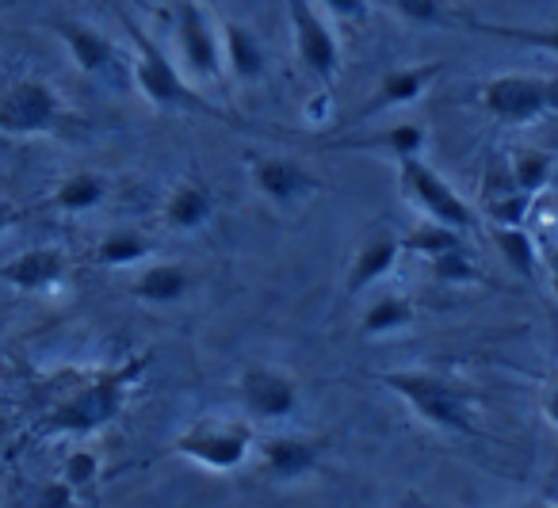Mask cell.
I'll return each instance as SVG.
<instances>
[{"instance_id": "ba28073f", "label": "cell", "mask_w": 558, "mask_h": 508, "mask_svg": "<svg viewBox=\"0 0 558 508\" xmlns=\"http://www.w3.org/2000/svg\"><path fill=\"white\" fill-rule=\"evenodd\" d=\"M172 35H177L180 70L192 85L222 77V32L199 0H180L172 9Z\"/></svg>"}, {"instance_id": "ac0fdd59", "label": "cell", "mask_w": 558, "mask_h": 508, "mask_svg": "<svg viewBox=\"0 0 558 508\" xmlns=\"http://www.w3.org/2000/svg\"><path fill=\"white\" fill-rule=\"evenodd\" d=\"M192 271L184 264L172 261H157L146 264L138 276L131 279V299L142 302V306H177L192 294Z\"/></svg>"}, {"instance_id": "7c38bea8", "label": "cell", "mask_w": 558, "mask_h": 508, "mask_svg": "<svg viewBox=\"0 0 558 508\" xmlns=\"http://www.w3.org/2000/svg\"><path fill=\"white\" fill-rule=\"evenodd\" d=\"M444 65L433 62V65H398V70H387L372 96L364 100V108L352 116V123H367V119H379L387 111H398L405 104H417L425 96V88L440 77Z\"/></svg>"}, {"instance_id": "5b68a950", "label": "cell", "mask_w": 558, "mask_h": 508, "mask_svg": "<svg viewBox=\"0 0 558 508\" xmlns=\"http://www.w3.org/2000/svg\"><path fill=\"white\" fill-rule=\"evenodd\" d=\"M256 451V432L241 416H199L177 432L172 455L210 470V474H233Z\"/></svg>"}, {"instance_id": "277c9868", "label": "cell", "mask_w": 558, "mask_h": 508, "mask_svg": "<svg viewBox=\"0 0 558 508\" xmlns=\"http://www.w3.org/2000/svg\"><path fill=\"white\" fill-rule=\"evenodd\" d=\"M77 126L70 104L47 77H20L0 88V134L4 138H65Z\"/></svg>"}, {"instance_id": "8fae6325", "label": "cell", "mask_w": 558, "mask_h": 508, "mask_svg": "<svg viewBox=\"0 0 558 508\" xmlns=\"http://www.w3.org/2000/svg\"><path fill=\"white\" fill-rule=\"evenodd\" d=\"M256 459H260V470L271 482H303L318 470L322 439L295 436V432H268V436H256Z\"/></svg>"}, {"instance_id": "d6986e66", "label": "cell", "mask_w": 558, "mask_h": 508, "mask_svg": "<svg viewBox=\"0 0 558 508\" xmlns=\"http://www.w3.org/2000/svg\"><path fill=\"white\" fill-rule=\"evenodd\" d=\"M222 70L241 85H256L264 81L268 58H264V43L256 39V32H248L238 20H222Z\"/></svg>"}, {"instance_id": "9a60e30c", "label": "cell", "mask_w": 558, "mask_h": 508, "mask_svg": "<svg viewBox=\"0 0 558 508\" xmlns=\"http://www.w3.org/2000/svg\"><path fill=\"white\" fill-rule=\"evenodd\" d=\"M54 35L62 39V47L70 50L73 65H77L85 77H108L119 65L116 43L104 32H96L93 24H81V20H54Z\"/></svg>"}, {"instance_id": "d6a6232c", "label": "cell", "mask_w": 558, "mask_h": 508, "mask_svg": "<svg viewBox=\"0 0 558 508\" xmlns=\"http://www.w3.org/2000/svg\"><path fill=\"white\" fill-rule=\"evenodd\" d=\"M543 416L558 428V367L550 371L547 386H543Z\"/></svg>"}, {"instance_id": "3957f363", "label": "cell", "mask_w": 558, "mask_h": 508, "mask_svg": "<svg viewBox=\"0 0 558 508\" xmlns=\"http://www.w3.org/2000/svg\"><path fill=\"white\" fill-rule=\"evenodd\" d=\"M126 35H131V43H134L131 77H134V85H138V93L146 96L157 111H195V116L226 119L138 24H126Z\"/></svg>"}, {"instance_id": "cb8c5ba5", "label": "cell", "mask_w": 558, "mask_h": 508, "mask_svg": "<svg viewBox=\"0 0 558 508\" xmlns=\"http://www.w3.org/2000/svg\"><path fill=\"white\" fill-rule=\"evenodd\" d=\"M494 245L497 253H501V261L509 264L517 276L524 279H535L539 276V245H535V238L524 230V226H494Z\"/></svg>"}, {"instance_id": "52a82bcc", "label": "cell", "mask_w": 558, "mask_h": 508, "mask_svg": "<svg viewBox=\"0 0 558 508\" xmlns=\"http://www.w3.org/2000/svg\"><path fill=\"white\" fill-rule=\"evenodd\" d=\"M398 184L410 195V203L428 218V222L451 226L459 233L478 230V210L425 161V157H410V161H398Z\"/></svg>"}, {"instance_id": "d590c367", "label": "cell", "mask_w": 558, "mask_h": 508, "mask_svg": "<svg viewBox=\"0 0 558 508\" xmlns=\"http://www.w3.org/2000/svg\"><path fill=\"white\" fill-rule=\"evenodd\" d=\"M527 508H558L555 500H547V505H527Z\"/></svg>"}, {"instance_id": "2e32d148", "label": "cell", "mask_w": 558, "mask_h": 508, "mask_svg": "<svg viewBox=\"0 0 558 508\" xmlns=\"http://www.w3.org/2000/svg\"><path fill=\"white\" fill-rule=\"evenodd\" d=\"M398 261H402V238H395V233H375V238H367L349 264L344 294L360 299V294L372 291L375 283H383V279L398 268Z\"/></svg>"}, {"instance_id": "603a6c76", "label": "cell", "mask_w": 558, "mask_h": 508, "mask_svg": "<svg viewBox=\"0 0 558 508\" xmlns=\"http://www.w3.org/2000/svg\"><path fill=\"white\" fill-rule=\"evenodd\" d=\"M417 322V306H413L410 294H383L367 306L364 322H360V337H390V332H402Z\"/></svg>"}, {"instance_id": "30bf717a", "label": "cell", "mask_w": 558, "mask_h": 508, "mask_svg": "<svg viewBox=\"0 0 558 508\" xmlns=\"http://www.w3.org/2000/svg\"><path fill=\"white\" fill-rule=\"evenodd\" d=\"M288 20L303 70L318 81H333L337 70H341V43H337L329 20L314 9L311 0H288Z\"/></svg>"}, {"instance_id": "83f0119b", "label": "cell", "mask_w": 558, "mask_h": 508, "mask_svg": "<svg viewBox=\"0 0 558 508\" xmlns=\"http://www.w3.org/2000/svg\"><path fill=\"white\" fill-rule=\"evenodd\" d=\"M395 12L421 27H466V16L456 12L448 0H390Z\"/></svg>"}, {"instance_id": "4316f807", "label": "cell", "mask_w": 558, "mask_h": 508, "mask_svg": "<svg viewBox=\"0 0 558 508\" xmlns=\"http://www.w3.org/2000/svg\"><path fill=\"white\" fill-rule=\"evenodd\" d=\"M463 238H466V233L451 230V226H440V222H428V218H425V222L413 226V230L402 238V253L421 256V261H436V256L463 249L466 245Z\"/></svg>"}, {"instance_id": "6da1fadb", "label": "cell", "mask_w": 558, "mask_h": 508, "mask_svg": "<svg viewBox=\"0 0 558 508\" xmlns=\"http://www.w3.org/2000/svg\"><path fill=\"white\" fill-rule=\"evenodd\" d=\"M146 367L149 355H131L116 367L96 371L88 383H81L77 390L47 409L39 436H93L116 424L131 401V390L146 378Z\"/></svg>"}, {"instance_id": "f1b7e54d", "label": "cell", "mask_w": 558, "mask_h": 508, "mask_svg": "<svg viewBox=\"0 0 558 508\" xmlns=\"http://www.w3.org/2000/svg\"><path fill=\"white\" fill-rule=\"evenodd\" d=\"M428 271H433V279H436V283H444V287H466V283H478V279H482L471 245L428 261Z\"/></svg>"}, {"instance_id": "4fadbf2b", "label": "cell", "mask_w": 558, "mask_h": 508, "mask_svg": "<svg viewBox=\"0 0 558 508\" xmlns=\"http://www.w3.org/2000/svg\"><path fill=\"white\" fill-rule=\"evenodd\" d=\"M0 279L20 294H50V291H58V287H65V279H70V261H65V253L54 245L24 249V253L12 256L9 264H0Z\"/></svg>"}, {"instance_id": "ffe728a7", "label": "cell", "mask_w": 558, "mask_h": 508, "mask_svg": "<svg viewBox=\"0 0 558 508\" xmlns=\"http://www.w3.org/2000/svg\"><path fill=\"white\" fill-rule=\"evenodd\" d=\"M428 146V134L421 123H398V126H387V131H375V134H364V138H333L326 142V149H360V154H383L390 161H410V157H421Z\"/></svg>"}, {"instance_id": "1f68e13d", "label": "cell", "mask_w": 558, "mask_h": 508, "mask_svg": "<svg viewBox=\"0 0 558 508\" xmlns=\"http://www.w3.org/2000/svg\"><path fill=\"white\" fill-rule=\"evenodd\" d=\"M318 4L329 12V16L344 20V24H367V16H372L367 0H318Z\"/></svg>"}, {"instance_id": "44dd1931", "label": "cell", "mask_w": 558, "mask_h": 508, "mask_svg": "<svg viewBox=\"0 0 558 508\" xmlns=\"http://www.w3.org/2000/svg\"><path fill=\"white\" fill-rule=\"evenodd\" d=\"M157 253V241L149 233L134 230V226H123V230H111L100 238V245L93 249V261L100 268H138L149 256Z\"/></svg>"}, {"instance_id": "7402d4cb", "label": "cell", "mask_w": 558, "mask_h": 508, "mask_svg": "<svg viewBox=\"0 0 558 508\" xmlns=\"http://www.w3.org/2000/svg\"><path fill=\"white\" fill-rule=\"evenodd\" d=\"M104 199H108V180L100 172H70L50 192V203L62 215H88V210L104 207Z\"/></svg>"}, {"instance_id": "4dcf8cb0", "label": "cell", "mask_w": 558, "mask_h": 508, "mask_svg": "<svg viewBox=\"0 0 558 508\" xmlns=\"http://www.w3.org/2000/svg\"><path fill=\"white\" fill-rule=\"evenodd\" d=\"M73 505H77V489H73L65 477L47 482L39 489V500H35V508H73Z\"/></svg>"}, {"instance_id": "8992f818", "label": "cell", "mask_w": 558, "mask_h": 508, "mask_svg": "<svg viewBox=\"0 0 558 508\" xmlns=\"http://www.w3.org/2000/svg\"><path fill=\"white\" fill-rule=\"evenodd\" d=\"M478 104L489 119L505 126H527L535 119L558 111V77H539V73H497L482 81Z\"/></svg>"}, {"instance_id": "f546056e", "label": "cell", "mask_w": 558, "mask_h": 508, "mask_svg": "<svg viewBox=\"0 0 558 508\" xmlns=\"http://www.w3.org/2000/svg\"><path fill=\"white\" fill-rule=\"evenodd\" d=\"M96 474H100V455L93 451V447H73L70 455H65L62 462V477L73 485V489H85V485L96 482Z\"/></svg>"}, {"instance_id": "d4e9b609", "label": "cell", "mask_w": 558, "mask_h": 508, "mask_svg": "<svg viewBox=\"0 0 558 508\" xmlns=\"http://www.w3.org/2000/svg\"><path fill=\"white\" fill-rule=\"evenodd\" d=\"M463 32L486 35V39L512 43V47H532V50H543V55H555L558 58V24L517 27V24H482V20H466Z\"/></svg>"}, {"instance_id": "836d02e7", "label": "cell", "mask_w": 558, "mask_h": 508, "mask_svg": "<svg viewBox=\"0 0 558 508\" xmlns=\"http://www.w3.org/2000/svg\"><path fill=\"white\" fill-rule=\"evenodd\" d=\"M16 218H20L16 203H12V199H4V195H0V238H4V233H9L12 226H16Z\"/></svg>"}, {"instance_id": "7a4b0ae2", "label": "cell", "mask_w": 558, "mask_h": 508, "mask_svg": "<svg viewBox=\"0 0 558 508\" xmlns=\"http://www.w3.org/2000/svg\"><path fill=\"white\" fill-rule=\"evenodd\" d=\"M379 383L413 409L417 421L448 436H474V401L459 383L436 371H383Z\"/></svg>"}, {"instance_id": "484cf974", "label": "cell", "mask_w": 558, "mask_h": 508, "mask_svg": "<svg viewBox=\"0 0 558 508\" xmlns=\"http://www.w3.org/2000/svg\"><path fill=\"white\" fill-rule=\"evenodd\" d=\"M550 172H555V157L547 149H535V146H524L509 157V177L517 184V192H524L527 199L543 192L550 184Z\"/></svg>"}, {"instance_id": "e575fe53", "label": "cell", "mask_w": 558, "mask_h": 508, "mask_svg": "<svg viewBox=\"0 0 558 508\" xmlns=\"http://www.w3.org/2000/svg\"><path fill=\"white\" fill-rule=\"evenodd\" d=\"M550 294H555V299H558V249H555V253H550Z\"/></svg>"}, {"instance_id": "9c48e42d", "label": "cell", "mask_w": 558, "mask_h": 508, "mask_svg": "<svg viewBox=\"0 0 558 508\" xmlns=\"http://www.w3.org/2000/svg\"><path fill=\"white\" fill-rule=\"evenodd\" d=\"M241 409H245L253 421L264 424H283L299 413V383L291 378V371L276 367V363H248L238 378Z\"/></svg>"}, {"instance_id": "5bb4252c", "label": "cell", "mask_w": 558, "mask_h": 508, "mask_svg": "<svg viewBox=\"0 0 558 508\" xmlns=\"http://www.w3.org/2000/svg\"><path fill=\"white\" fill-rule=\"evenodd\" d=\"M248 177H253L256 192L268 203H276V207H291V203L318 192V180L299 161H288V157H253L248 161Z\"/></svg>"}, {"instance_id": "e0dca14e", "label": "cell", "mask_w": 558, "mask_h": 508, "mask_svg": "<svg viewBox=\"0 0 558 508\" xmlns=\"http://www.w3.org/2000/svg\"><path fill=\"white\" fill-rule=\"evenodd\" d=\"M215 210H218V203L207 184H199V180H180V184H172L169 195H165L161 222L169 226L172 233H195L215 218Z\"/></svg>"}]
</instances>
